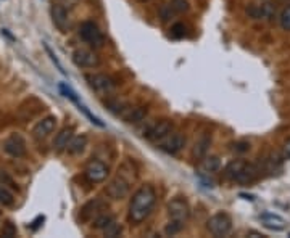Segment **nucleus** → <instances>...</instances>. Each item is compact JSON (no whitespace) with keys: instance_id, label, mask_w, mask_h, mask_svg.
I'll list each match as a JSON object with an SVG mask.
<instances>
[{"instance_id":"obj_1","label":"nucleus","mask_w":290,"mask_h":238,"mask_svg":"<svg viewBox=\"0 0 290 238\" xmlns=\"http://www.w3.org/2000/svg\"><path fill=\"white\" fill-rule=\"evenodd\" d=\"M155 201H157V193L152 185L141 187L136 193H134L131 205H129V217L132 222L141 224L147 217L152 214Z\"/></svg>"},{"instance_id":"obj_2","label":"nucleus","mask_w":290,"mask_h":238,"mask_svg":"<svg viewBox=\"0 0 290 238\" xmlns=\"http://www.w3.org/2000/svg\"><path fill=\"white\" fill-rule=\"evenodd\" d=\"M79 35H81V39L86 44L91 45V47L100 48V47H103V44H105V37H103L102 31H100L97 24L92 21H86L81 24V28H79Z\"/></svg>"},{"instance_id":"obj_3","label":"nucleus","mask_w":290,"mask_h":238,"mask_svg":"<svg viewBox=\"0 0 290 238\" xmlns=\"http://www.w3.org/2000/svg\"><path fill=\"white\" fill-rule=\"evenodd\" d=\"M208 229L214 237H224L227 235L232 229V221L226 212H216L208 221Z\"/></svg>"},{"instance_id":"obj_4","label":"nucleus","mask_w":290,"mask_h":238,"mask_svg":"<svg viewBox=\"0 0 290 238\" xmlns=\"http://www.w3.org/2000/svg\"><path fill=\"white\" fill-rule=\"evenodd\" d=\"M86 79L89 80L91 87L100 95H110L114 92V89H116L114 80L107 74H89Z\"/></svg>"},{"instance_id":"obj_5","label":"nucleus","mask_w":290,"mask_h":238,"mask_svg":"<svg viewBox=\"0 0 290 238\" xmlns=\"http://www.w3.org/2000/svg\"><path fill=\"white\" fill-rule=\"evenodd\" d=\"M108 174H110L108 166L98 159H92L91 163L86 166V169H84V175H86V179L89 182H92V184L103 182L108 177Z\"/></svg>"},{"instance_id":"obj_6","label":"nucleus","mask_w":290,"mask_h":238,"mask_svg":"<svg viewBox=\"0 0 290 238\" xmlns=\"http://www.w3.org/2000/svg\"><path fill=\"white\" fill-rule=\"evenodd\" d=\"M184 145H186V139H184V135L174 132V134H168L164 139H161L158 148L163 150L164 153H168V155H176L184 148Z\"/></svg>"},{"instance_id":"obj_7","label":"nucleus","mask_w":290,"mask_h":238,"mask_svg":"<svg viewBox=\"0 0 290 238\" xmlns=\"http://www.w3.org/2000/svg\"><path fill=\"white\" fill-rule=\"evenodd\" d=\"M168 214L171 217V221L186 222L191 216V209H189V205L182 198H174L168 203Z\"/></svg>"},{"instance_id":"obj_8","label":"nucleus","mask_w":290,"mask_h":238,"mask_svg":"<svg viewBox=\"0 0 290 238\" xmlns=\"http://www.w3.org/2000/svg\"><path fill=\"white\" fill-rule=\"evenodd\" d=\"M129 185L131 182H128L124 177L118 175L116 179H113L110 184L107 185V195L113 200H123L126 198L129 193Z\"/></svg>"},{"instance_id":"obj_9","label":"nucleus","mask_w":290,"mask_h":238,"mask_svg":"<svg viewBox=\"0 0 290 238\" xmlns=\"http://www.w3.org/2000/svg\"><path fill=\"white\" fill-rule=\"evenodd\" d=\"M73 62L79 68H94L98 64V57L92 50L87 48H78L73 53Z\"/></svg>"},{"instance_id":"obj_10","label":"nucleus","mask_w":290,"mask_h":238,"mask_svg":"<svg viewBox=\"0 0 290 238\" xmlns=\"http://www.w3.org/2000/svg\"><path fill=\"white\" fill-rule=\"evenodd\" d=\"M3 150L7 151L10 156L21 158V156L26 153V143H24L21 135H12L3 142Z\"/></svg>"},{"instance_id":"obj_11","label":"nucleus","mask_w":290,"mask_h":238,"mask_svg":"<svg viewBox=\"0 0 290 238\" xmlns=\"http://www.w3.org/2000/svg\"><path fill=\"white\" fill-rule=\"evenodd\" d=\"M247 15L253 19H271L276 15V8L273 3H261V5H250L247 8Z\"/></svg>"},{"instance_id":"obj_12","label":"nucleus","mask_w":290,"mask_h":238,"mask_svg":"<svg viewBox=\"0 0 290 238\" xmlns=\"http://www.w3.org/2000/svg\"><path fill=\"white\" fill-rule=\"evenodd\" d=\"M55 126H57V118H55V116H47V118H44L42 121H39V123L34 126L32 137L37 140L46 139L48 134L53 132Z\"/></svg>"},{"instance_id":"obj_13","label":"nucleus","mask_w":290,"mask_h":238,"mask_svg":"<svg viewBox=\"0 0 290 238\" xmlns=\"http://www.w3.org/2000/svg\"><path fill=\"white\" fill-rule=\"evenodd\" d=\"M52 19L53 24L57 26L62 32H66L71 23H69V15L66 12V8L62 7V5H53L52 7Z\"/></svg>"},{"instance_id":"obj_14","label":"nucleus","mask_w":290,"mask_h":238,"mask_svg":"<svg viewBox=\"0 0 290 238\" xmlns=\"http://www.w3.org/2000/svg\"><path fill=\"white\" fill-rule=\"evenodd\" d=\"M105 209H107V205H105L102 200L97 198V200L91 201V203H87L82 207L81 216H82L84 221H91V219H94V217H98L102 212H105Z\"/></svg>"},{"instance_id":"obj_15","label":"nucleus","mask_w":290,"mask_h":238,"mask_svg":"<svg viewBox=\"0 0 290 238\" xmlns=\"http://www.w3.org/2000/svg\"><path fill=\"white\" fill-rule=\"evenodd\" d=\"M171 130H173V124L169 123V121H166V119L158 121V123L148 130L147 139L148 140H161L168 134H171Z\"/></svg>"},{"instance_id":"obj_16","label":"nucleus","mask_w":290,"mask_h":238,"mask_svg":"<svg viewBox=\"0 0 290 238\" xmlns=\"http://www.w3.org/2000/svg\"><path fill=\"white\" fill-rule=\"evenodd\" d=\"M245 166H247V163H245V161H242V159H234V161H231V163L226 166V169H224V175H226L229 180L237 182L239 179H241V175H242V172L245 169Z\"/></svg>"},{"instance_id":"obj_17","label":"nucleus","mask_w":290,"mask_h":238,"mask_svg":"<svg viewBox=\"0 0 290 238\" xmlns=\"http://www.w3.org/2000/svg\"><path fill=\"white\" fill-rule=\"evenodd\" d=\"M73 127H66V129H63L62 132H60L57 137H55V142H53V145H55V148H57L58 151H62L64 148H68V143H69V140L73 139Z\"/></svg>"},{"instance_id":"obj_18","label":"nucleus","mask_w":290,"mask_h":238,"mask_svg":"<svg viewBox=\"0 0 290 238\" xmlns=\"http://www.w3.org/2000/svg\"><path fill=\"white\" fill-rule=\"evenodd\" d=\"M86 145H87V139L84 135L73 137V139L69 140V143H68V151H69V153H73V155H78V153H81V151H84Z\"/></svg>"},{"instance_id":"obj_19","label":"nucleus","mask_w":290,"mask_h":238,"mask_svg":"<svg viewBox=\"0 0 290 238\" xmlns=\"http://www.w3.org/2000/svg\"><path fill=\"white\" fill-rule=\"evenodd\" d=\"M126 123H139L145 118V111L142 108H128V113L123 114Z\"/></svg>"},{"instance_id":"obj_20","label":"nucleus","mask_w":290,"mask_h":238,"mask_svg":"<svg viewBox=\"0 0 290 238\" xmlns=\"http://www.w3.org/2000/svg\"><path fill=\"white\" fill-rule=\"evenodd\" d=\"M221 168V161H219L218 156H207L202 161V169H205L207 172H214Z\"/></svg>"},{"instance_id":"obj_21","label":"nucleus","mask_w":290,"mask_h":238,"mask_svg":"<svg viewBox=\"0 0 290 238\" xmlns=\"http://www.w3.org/2000/svg\"><path fill=\"white\" fill-rule=\"evenodd\" d=\"M121 232H123L121 224H118V222L113 219V221L110 222V224L103 229V235L108 237V238H114V237H119V235H121Z\"/></svg>"},{"instance_id":"obj_22","label":"nucleus","mask_w":290,"mask_h":238,"mask_svg":"<svg viewBox=\"0 0 290 238\" xmlns=\"http://www.w3.org/2000/svg\"><path fill=\"white\" fill-rule=\"evenodd\" d=\"M113 219H114L113 214H110V212H102V214H100L98 217H96V221H94V227H96V229L103 230Z\"/></svg>"},{"instance_id":"obj_23","label":"nucleus","mask_w":290,"mask_h":238,"mask_svg":"<svg viewBox=\"0 0 290 238\" xmlns=\"http://www.w3.org/2000/svg\"><path fill=\"white\" fill-rule=\"evenodd\" d=\"M208 146H209V139L208 137H202L197 143H195V150H193V155L195 156H205V153H207V150H208Z\"/></svg>"},{"instance_id":"obj_24","label":"nucleus","mask_w":290,"mask_h":238,"mask_svg":"<svg viewBox=\"0 0 290 238\" xmlns=\"http://www.w3.org/2000/svg\"><path fill=\"white\" fill-rule=\"evenodd\" d=\"M13 193L8 189H5L3 185H0V205L3 206H12L13 205Z\"/></svg>"},{"instance_id":"obj_25","label":"nucleus","mask_w":290,"mask_h":238,"mask_svg":"<svg viewBox=\"0 0 290 238\" xmlns=\"http://www.w3.org/2000/svg\"><path fill=\"white\" fill-rule=\"evenodd\" d=\"M279 24H281L284 31H290V5L284 8L279 15Z\"/></svg>"},{"instance_id":"obj_26","label":"nucleus","mask_w":290,"mask_h":238,"mask_svg":"<svg viewBox=\"0 0 290 238\" xmlns=\"http://www.w3.org/2000/svg\"><path fill=\"white\" fill-rule=\"evenodd\" d=\"M169 7H171L174 13H186L189 12V8H191L187 0H173V2L169 3Z\"/></svg>"},{"instance_id":"obj_27","label":"nucleus","mask_w":290,"mask_h":238,"mask_svg":"<svg viewBox=\"0 0 290 238\" xmlns=\"http://www.w3.org/2000/svg\"><path fill=\"white\" fill-rule=\"evenodd\" d=\"M184 229V222H177V221H171L169 224L164 227V234L166 235H176V234H179Z\"/></svg>"},{"instance_id":"obj_28","label":"nucleus","mask_w":290,"mask_h":238,"mask_svg":"<svg viewBox=\"0 0 290 238\" xmlns=\"http://www.w3.org/2000/svg\"><path fill=\"white\" fill-rule=\"evenodd\" d=\"M2 235L3 238H13V237H16V225L13 224L12 221H7L3 224V229H2Z\"/></svg>"},{"instance_id":"obj_29","label":"nucleus","mask_w":290,"mask_h":238,"mask_svg":"<svg viewBox=\"0 0 290 238\" xmlns=\"http://www.w3.org/2000/svg\"><path fill=\"white\" fill-rule=\"evenodd\" d=\"M44 48H46V52L48 53L50 60H52V62H53V64H55V66H57V69H58V71H60V73H62V74H64V76H66V71L63 69V64L58 62L57 55H55V53H53V50L48 47V44H46V42H44Z\"/></svg>"},{"instance_id":"obj_30","label":"nucleus","mask_w":290,"mask_h":238,"mask_svg":"<svg viewBox=\"0 0 290 238\" xmlns=\"http://www.w3.org/2000/svg\"><path fill=\"white\" fill-rule=\"evenodd\" d=\"M76 105L79 106V110H81V111H82V113H84V114H86V116H87V118H89V119H91V121H92V123H94V124H97V126H100V127H103V123H102V121H100L98 118H96V116H94V114L91 113V111H89V110L86 108V106H84V105H81V103H76Z\"/></svg>"},{"instance_id":"obj_31","label":"nucleus","mask_w":290,"mask_h":238,"mask_svg":"<svg viewBox=\"0 0 290 238\" xmlns=\"http://www.w3.org/2000/svg\"><path fill=\"white\" fill-rule=\"evenodd\" d=\"M60 90H62V94L64 95V97H68L69 100H73L74 103H79V100H78V97H76V94H74L73 90L69 89L66 84H60Z\"/></svg>"},{"instance_id":"obj_32","label":"nucleus","mask_w":290,"mask_h":238,"mask_svg":"<svg viewBox=\"0 0 290 238\" xmlns=\"http://www.w3.org/2000/svg\"><path fill=\"white\" fill-rule=\"evenodd\" d=\"M232 150L236 151V153H247V151L250 150V143L248 142H236V143L232 145Z\"/></svg>"},{"instance_id":"obj_33","label":"nucleus","mask_w":290,"mask_h":238,"mask_svg":"<svg viewBox=\"0 0 290 238\" xmlns=\"http://www.w3.org/2000/svg\"><path fill=\"white\" fill-rule=\"evenodd\" d=\"M171 34L174 35V37H182L184 34H186V28L182 26V24H176V26H173L171 29Z\"/></svg>"},{"instance_id":"obj_34","label":"nucleus","mask_w":290,"mask_h":238,"mask_svg":"<svg viewBox=\"0 0 290 238\" xmlns=\"http://www.w3.org/2000/svg\"><path fill=\"white\" fill-rule=\"evenodd\" d=\"M41 222H44V216H39V217H37V219H36V221H34V222H32V225H31V229H32V230H37V229H39V227H41Z\"/></svg>"},{"instance_id":"obj_35","label":"nucleus","mask_w":290,"mask_h":238,"mask_svg":"<svg viewBox=\"0 0 290 238\" xmlns=\"http://www.w3.org/2000/svg\"><path fill=\"white\" fill-rule=\"evenodd\" d=\"M241 196H242V198H245V200H250V201H253V200H255V196H253V195H245V193H242Z\"/></svg>"},{"instance_id":"obj_36","label":"nucleus","mask_w":290,"mask_h":238,"mask_svg":"<svg viewBox=\"0 0 290 238\" xmlns=\"http://www.w3.org/2000/svg\"><path fill=\"white\" fill-rule=\"evenodd\" d=\"M286 155H287V156H290V142H289V143L286 145Z\"/></svg>"},{"instance_id":"obj_37","label":"nucleus","mask_w":290,"mask_h":238,"mask_svg":"<svg viewBox=\"0 0 290 238\" xmlns=\"http://www.w3.org/2000/svg\"><path fill=\"white\" fill-rule=\"evenodd\" d=\"M141 2H147V0H141Z\"/></svg>"}]
</instances>
